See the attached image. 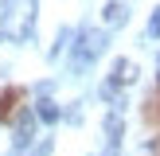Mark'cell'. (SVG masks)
<instances>
[{
  "label": "cell",
  "instance_id": "obj_1",
  "mask_svg": "<svg viewBox=\"0 0 160 156\" xmlns=\"http://www.w3.org/2000/svg\"><path fill=\"white\" fill-rule=\"evenodd\" d=\"M35 8L39 0H0V35L28 39L35 27Z\"/></svg>",
  "mask_w": 160,
  "mask_h": 156
},
{
  "label": "cell",
  "instance_id": "obj_2",
  "mask_svg": "<svg viewBox=\"0 0 160 156\" xmlns=\"http://www.w3.org/2000/svg\"><path fill=\"white\" fill-rule=\"evenodd\" d=\"M28 117V90L23 86H4L0 90V125H12Z\"/></svg>",
  "mask_w": 160,
  "mask_h": 156
},
{
  "label": "cell",
  "instance_id": "obj_3",
  "mask_svg": "<svg viewBox=\"0 0 160 156\" xmlns=\"http://www.w3.org/2000/svg\"><path fill=\"white\" fill-rule=\"evenodd\" d=\"M102 51H106V31H98V27H86V31H78L74 66H86V62H94Z\"/></svg>",
  "mask_w": 160,
  "mask_h": 156
},
{
  "label": "cell",
  "instance_id": "obj_4",
  "mask_svg": "<svg viewBox=\"0 0 160 156\" xmlns=\"http://www.w3.org/2000/svg\"><path fill=\"white\" fill-rule=\"evenodd\" d=\"M137 74H141V70H137V62H133V59H117V62H113V74H109V82L102 86V94H106L109 101H117V90L133 86V82H137Z\"/></svg>",
  "mask_w": 160,
  "mask_h": 156
},
{
  "label": "cell",
  "instance_id": "obj_5",
  "mask_svg": "<svg viewBox=\"0 0 160 156\" xmlns=\"http://www.w3.org/2000/svg\"><path fill=\"white\" fill-rule=\"evenodd\" d=\"M141 117H145V125H148V129H156V133H160V82H156V90L145 98V105H141Z\"/></svg>",
  "mask_w": 160,
  "mask_h": 156
},
{
  "label": "cell",
  "instance_id": "obj_6",
  "mask_svg": "<svg viewBox=\"0 0 160 156\" xmlns=\"http://www.w3.org/2000/svg\"><path fill=\"white\" fill-rule=\"evenodd\" d=\"M102 16H106V23H109V27H121V23L129 20V8H125L121 0H109V4H106V12H102Z\"/></svg>",
  "mask_w": 160,
  "mask_h": 156
},
{
  "label": "cell",
  "instance_id": "obj_7",
  "mask_svg": "<svg viewBox=\"0 0 160 156\" xmlns=\"http://www.w3.org/2000/svg\"><path fill=\"white\" fill-rule=\"evenodd\" d=\"M121 133H125V121H121V113L113 109V113L106 117V137H109V148H113L117 140H121Z\"/></svg>",
  "mask_w": 160,
  "mask_h": 156
},
{
  "label": "cell",
  "instance_id": "obj_8",
  "mask_svg": "<svg viewBox=\"0 0 160 156\" xmlns=\"http://www.w3.org/2000/svg\"><path fill=\"white\" fill-rule=\"evenodd\" d=\"M39 117H43V121H59V109H55V101H39Z\"/></svg>",
  "mask_w": 160,
  "mask_h": 156
},
{
  "label": "cell",
  "instance_id": "obj_9",
  "mask_svg": "<svg viewBox=\"0 0 160 156\" xmlns=\"http://www.w3.org/2000/svg\"><path fill=\"white\" fill-rule=\"evenodd\" d=\"M148 35H152V39H160V8L152 12V20H148Z\"/></svg>",
  "mask_w": 160,
  "mask_h": 156
}]
</instances>
